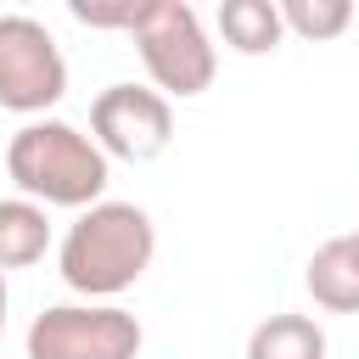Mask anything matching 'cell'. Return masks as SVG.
<instances>
[{
	"label": "cell",
	"mask_w": 359,
	"mask_h": 359,
	"mask_svg": "<svg viewBox=\"0 0 359 359\" xmlns=\"http://www.w3.org/2000/svg\"><path fill=\"white\" fill-rule=\"evenodd\" d=\"M0 337H6V275H0Z\"/></svg>",
	"instance_id": "obj_12"
},
{
	"label": "cell",
	"mask_w": 359,
	"mask_h": 359,
	"mask_svg": "<svg viewBox=\"0 0 359 359\" xmlns=\"http://www.w3.org/2000/svg\"><path fill=\"white\" fill-rule=\"evenodd\" d=\"M129 39L157 84V95H202L219 73V50L196 17V6L185 0H146L135 6V22H129Z\"/></svg>",
	"instance_id": "obj_3"
},
{
	"label": "cell",
	"mask_w": 359,
	"mask_h": 359,
	"mask_svg": "<svg viewBox=\"0 0 359 359\" xmlns=\"http://www.w3.org/2000/svg\"><path fill=\"white\" fill-rule=\"evenodd\" d=\"M303 286L325 314H359V241H353V230L314 247Z\"/></svg>",
	"instance_id": "obj_7"
},
{
	"label": "cell",
	"mask_w": 359,
	"mask_h": 359,
	"mask_svg": "<svg viewBox=\"0 0 359 359\" xmlns=\"http://www.w3.org/2000/svg\"><path fill=\"white\" fill-rule=\"evenodd\" d=\"M247 359H325V331L309 314H269L252 325Z\"/></svg>",
	"instance_id": "obj_10"
},
{
	"label": "cell",
	"mask_w": 359,
	"mask_h": 359,
	"mask_svg": "<svg viewBox=\"0 0 359 359\" xmlns=\"http://www.w3.org/2000/svg\"><path fill=\"white\" fill-rule=\"evenodd\" d=\"M219 34L241 56H269L286 39V22H280L275 0H224L219 6Z\"/></svg>",
	"instance_id": "obj_9"
},
{
	"label": "cell",
	"mask_w": 359,
	"mask_h": 359,
	"mask_svg": "<svg viewBox=\"0 0 359 359\" xmlns=\"http://www.w3.org/2000/svg\"><path fill=\"white\" fill-rule=\"evenodd\" d=\"M140 320L118 303H50L28 325V359H135Z\"/></svg>",
	"instance_id": "obj_4"
},
{
	"label": "cell",
	"mask_w": 359,
	"mask_h": 359,
	"mask_svg": "<svg viewBox=\"0 0 359 359\" xmlns=\"http://www.w3.org/2000/svg\"><path fill=\"white\" fill-rule=\"evenodd\" d=\"M6 174L17 180V191L39 208H95L107 180H112V157L73 123L62 118H34L11 135L6 146Z\"/></svg>",
	"instance_id": "obj_2"
},
{
	"label": "cell",
	"mask_w": 359,
	"mask_h": 359,
	"mask_svg": "<svg viewBox=\"0 0 359 359\" xmlns=\"http://www.w3.org/2000/svg\"><path fill=\"white\" fill-rule=\"evenodd\" d=\"M157 258V230H151V213L135 208V202H95L84 208L62 247H56V269L62 280L90 297V303H112L123 297Z\"/></svg>",
	"instance_id": "obj_1"
},
{
	"label": "cell",
	"mask_w": 359,
	"mask_h": 359,
	"mask_svg": "<svg viewBox=\"0 0 359 359\" xmlns=\"http://www.w3.org/2000/svg\"><path fill=\"white\" fill-rule=\"evenodd\" d=\"M353 241H359V230H353Z\"/></svg>",
	"instance_id": "obj_13"
},
{
	"label": "cell",
	"mask_w": 359,
	"mask_h": 359,
	"mask_svg": "<svg viewBox=\"0 0 359 359\" xmlns=\"http://www.w3.org/2000/svg\"><path fill=\"white\" fill-rule=\"evenodd\" d=\"M90 140L107 157L151 163L174 140V107H168V95H157L146 84H107L90 101Z\"/></svg>",
	"instance_id": "obj_6"
},
{
	"label": "cell",
	"mask_w": 359,
	"mask_h": 359,
	"mask_svg": "<svg viewBox=\"0 0 359 359\" xmlns=\"http://www.w3.org/2000/svg\"><path fill=\"white\" fill-rule=\"evenodd\" d=\"M67 95V62L50 39V28L28 11L0 17V107L39 118Z\"/></svg>",
	"instance_id": "obj_5"
},
{
	"label": "cell",
	"mask_w": 359,
	"mask_h": 359,
	"mask_svg": "<svg viewBox=\"0 0 359 359\" xmlns=\"http://www.w3.org/2000/svg\"><path fill=\"white\" fill-rule=\"evenodd\" d=\"M280 22H286V34L320 45V39H337L353 22V6L348 0H280Z\"/></svg>",
	"instance_id": "obj_11"
},
{
	"label": "cell",
	"mask_w": 359,
	"mask_h": 359,
	"mask_svg": "<svg viewBox=\"0 0 359 359\" xmlns=\"http://www.w3.org/2000/svg\"><path fill=\"white\" fill-rule=\"evenodd\" d=\"M45 252H50V213L28 196H6L0 202V275L28 269Z\"/></svg>",
	"instance_id": "obj_8"
}]
</instances>
